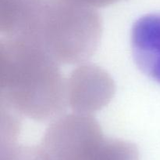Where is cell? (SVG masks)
<instances>
[{
	"label": "cell",
	"mask_w": 160,
	"mask_h": 160,
	"mask_svg": "<svg viewBox=\"0 0 160 160\" xmlns=\"http://www.w3.org/2000/svg\"><path fill=\"white\" fill-rule=\"evenodd\" d=\"M0 29L5 38L23 39L58 64L88 60L101 39L96 9L72 0H0Z\"/></svg>",
	"instance_id": "6da1fadb"
},
{
	"label": "cell",
	"mask_w": 160,
	"mask_h": 160,
	"mask_svg": "<svg viewBox=\"0 0 160 160\" xmlns=\"http://www.w3.org/2000/svg\"><path fill=\"white\" fill-rule=\"evenodd\" d=\"M72 1L84 5V6L96 9L98 7H104V6H109V5L117 3L120 0H72Z\"/></svg>",
	"instance_id": "8992f818"
},
{
	"label": "cell",
	"mask_w": 160,
	"mask_h": 160,
	"mask_svg": "<svg viewBox=\"0 0 160 160\" xmlns=\"http://www.w3.org/2000/svg\"><path fill=\"white\" fill-rule=\"evenodd\" d=\"M131 45L138 68L160 84V13L145 14L134 22Z\"/></svg>",
	"instance_id": "5b68a950"
},
{
	"label": "cell",
	"mask_w": 160,
	"mask_h": 160,
	"mask_svg": "<svg viewBox=\"0 0 160 160\" xmlns=\"http://www.w3.org/2000/svg\"><path fill=\"white\" fill-rule=\"evenodd\" d=\"M112 78L94 65H83L67 80V104L74 112L91 115L106 106L113 95Z\"/></svg>",
	"instance_id": "277c9868"
},
{
	"label": "cell",
	"mask_w": 160,
	"mask_h": 160,
	"mask_svg": "<svg viewBox=\"0 0 160 160\" xmlns=\"http://www.w3.org/2000/svg\"><path fill=\"white\" fill-rule=\"evenodd\" d=\"M39 147L46 160H140L136 145L106 137L91 115L79 113L56 119Z\"/></svg>",
	"instance_id": "3957f363"
},
{
	"label": "cell",
	"mask_w": 160,
	"mask_h": 160,
	"mask_svg": "<svg viewBox=\"0 0 160 160\" xmlns=\"http://www.w3.org/2000/svg\"><path fill=\"white\" fill-rule=\"evenodd\" d=\"M0 51L2 109L40 122L59 118L68 105L59 64L23 39L4 38Z\"/></svg>",
	"instance_id": "7a4b0ae2"
}]
</instances>
